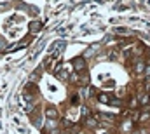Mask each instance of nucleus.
Wrapping results in <instances>:
<instances>
[{
	"label": "nucleus",
	"mask_w": 150,
	"mask_h": 134,
	"mask_svg": "<svg viewBox=\"0 0 150 134\" xmlns=\"http://www.w3.org/2000/svg\"><path fill=\"white\" fill-rule=\"evenodd\" d=\"M74 68H75V71H84V70H86V59H84V58H75Z\"/></svg>",
	"instance_id": "nucleus-2"
},
{
	"label": "nucleus",
	"mask_w": 150,
	"mask_h": 134,
	"mask_svg": "<svg viewBox=\"0 0 150 134\" xmlns=\"http://www.w3.org/2000/svg\"><path fill=\"white\" fill-rule=\"evenodd\" d=\"M56 77H58L59 80H67V78H68V75H67V71H63V70H59V68L56 70Z\"/></svg>",
	"instance_id": "nucleus-4"
},
{
	"label": "nucleus",
	"mask_w": 150,
	"mask_h": 134,
	"mask_svg": "<svg viewBox=\"0 0 150 134\" xmlns=\"http://www.w3.org/2000/svg\"><path fill=\"white\" fill-rule=\"evenodd\" d=\"M98 99H100V103H105V104H119V101L115 99L112 94H100Z\"/></svg>",
	"instance_id": "nucleus-1"
},
{
	"label": "nucleus",
	"mask_w": 150,
	"mask_h": 134,
	"mask_svg": "<svg viewBox=\"0 0 150 134\" xmlns=\"http://www.w3.org/2000/svg\"><path fill=\"white\" fill-rule=\"evenodd\" d=\"M147 91H149V92H150V85H149V87H147Z\"/></svg>",
	"instance_id": "nucleus-7"
},
{
	"label": "nucleus",
	"mask_w": 150,
	"mask_h": 134,
	"mask_svg": "<svg viewBox=\"0 0 150 134\" xmlns=\"http://www.w3.org/2000/svg\"><path fill=\"white\" fill-rule=\"evenodd\" d=\"M58 117H59V113H58V110H56L54 106L45 108V118H54V120H58Z\"/></svg>",
	"instance_id": "nucleus-3"
},
{
	"label": "nucleus",
	"mask_w": 150,
	"mask_h": 134,
	"mask_svg": "<svg viewBox=\"0 0 150 134\" xmlns=\"http://www.w3.org/2000/svg\"><path fill=\"white\" fill-rule=\"evenodd\" d=\"M143 71H145L147 77H150V65H145V70H143Z\"/></svg>",
	"instance_id": "nucleus-6"
},
{
	"label": "nucleus",
	"mask_w": 150,
	"mask_h": 134,
	"mask_svg": "<svg viewBox=\"0 0 150 134\" xmlns=\"http://www.w3.org/2000/svg\"><path fill=\"white\" fill-rule=\"evenodd\" d=\"M140 103H142V104H149V99H150V96L149 94H143V96H142V98H140Z\"/></svg>",
	"instance_id": "nucleus-5"
}]
</instances>
